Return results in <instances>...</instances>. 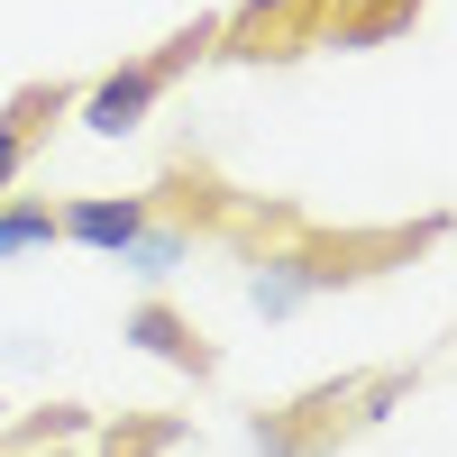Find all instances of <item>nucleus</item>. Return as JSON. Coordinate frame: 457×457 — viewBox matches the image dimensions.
Masks as SVG:
<instances>
[{"instance_id": "f257e3e1", "label": "nucleus", "mask_w": 457, "mask_h": 457, "mask_svg": "<svg viewBox=\"0 0 457 457\" xmlns=\"http://www.w3.org/2000/svg\"><path fill=\"white\" fill-rule=\"evenodd\" d=\"M202 46H220V19H202V28H183V37H165L156 55H137V64H120V73H101V83H92L83 101H73V110H83V120H92L101 137H129V129L146 120V110H156V101L174 92V73L193 64Z\"/></svg>"}, {"instance_id": "f03ea898", "label": "nucleus", "mask_w": 457, "mask_h": 457, "mask_svg": "<svg viewBox=\"0 0 457 457\" xmlns=\"http://www.w3.org/2000/svg\"><path fill=\"white\" fill-rule=\"evenodd\" d=\"M83 101V83H28V92H10V110H0V193L28 174V156L55 137V120Z\"/></svg>"}, {"instance_id": "7ed1b4c3", "label": "nucleus", "mask_w": 457, "mask_h": 457, "mask_svg": "<svg viewBox=\"0 0 457 457\" xmlns=\"http://www.w3.org/2000/svg\"><path fill=\"white\" fill-rule=\"evenodd\" d=\"M320 19H329V0H256L247 19H220V37H228V55H302V46H320Z\"/></svg>"}, {"instance_id": "20e7f679", "label": "nucleus", "mask_w": 457, "mask_h": 457, "mask_svg": "<svg viewBox=\"0 0 457 457\" xmlns=\"http://www.w3.org/2000/svg\"><path fill=\"white\" fill-rule=\"evenodd\" d=\"M156 193H129V202H64V238H83V247H110V256H129L146 228H156Z\"/></svg>"}, {"instance_id": "39448f33", "label": "nucleus", "mask_w": 457, "mask_h": 457, "mask_svg": "<svg viewBox=\"0 0 457 457\" xmlns=\"http://www.w3.org/2000/svg\"><path fill=\"white\" fill-rule=\"evenodd\" d=\"M411 10H421V0H329V19H320V46H375V37L411 28Z\"/></svg>"}, {"instance_id": "423d86ee", "label": "nucleus", "mask_w": 457, "mask_h": 457, "mask_svg": "<svg viewBox=\"0 0 457 457\" xmlns=\"http://www.w3.org/2000/svg\"><path fill=\"white\" fill-rule=\"evenodd\" d=\"M137 338H146V348H156V357H174V366H193V375L211 366V348H202V338H193V329H183V320L165 312V302H146V312H137Z\"/></svg>"}, {"instance_id": "0eeeda50", "label": "nucleus", "mask_w": 457, "mask_h": 457, "mask_svg": "<svg viewBox=\"0 0 457 457\" xmlns=\"http://www.w3.org/2000/svg\"><path fill=\"white\" fill-rule=\"evenodd\" d=\"M55 238H64V211H55V202H10V211H0V256L55 247Z\"/></svg>"}]
</instances>
